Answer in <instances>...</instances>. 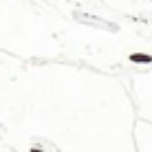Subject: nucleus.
I'll list each match as a JSON object with an SVG mask.
<instances>
[{"label":"nucleus","mask_w":152,"mask_h":152,"mask_svg":"<svg viewBox=\"0 0 152 152\" xmlns=\"http://www.w3.org/2000/svg\"><path fill=\"white\" fill-rule=\"evenodd\" d=\"M130 62H134V64H152V55H148V53H132L130 55Z\"/></svg>","instance_id":"f257e3e1"}]
</instances>
